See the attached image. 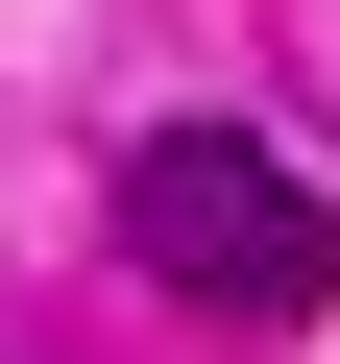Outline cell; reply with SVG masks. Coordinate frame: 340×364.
Segmentation results:
<instances>
[{
  "label": "cell",
  "mask_w": 340,
  "mask_h": 364,
  "mask_svg": "<svg viewBox=\"0 0 340 364\" xmlns=\"http://www.w3.org/2000/svg\"><path fill=\"white\" fill-rule=\"evenodd\" d=\"M122 267L195 291V316H316L340 291V195H316L267 122H146L122 146Z\"/></svg>",
  "instance_id": "6da1fadb"
}]
</instances>
